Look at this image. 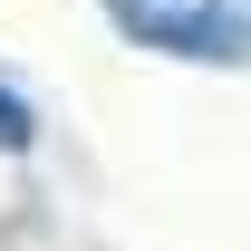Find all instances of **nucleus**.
Masks as SVG:
<instances>
[{"mask_svg": "<svg viewBox=\"0 0 251 251\" xmlns=\"http://www.w3.org/2000/svg\"><path fill=\"white\" fill-rule=\"evenodd\" d=\"M106 20L164 58H203V68L251 58V20H232V0H106Z\"/></svg>", "mask_w": 251, "mask_h": 251, "instance_id": "1", "label": "nucleus"}, {"mask_svg": "<svg viewBox=\"0 0 251 251\" xmlns=\"http://www.w3.org/2000/svg\"><path fill=\"white\" fill-rule=\"evenodd\" d=\"M29 135H39V126H29V97H10V87H0V145H10V155H20V145H29Z\"/></svg>", "mask_w": 251, "mask_h": 251, "instance_id": "2", "label": "nucleus"}]
</instances>
